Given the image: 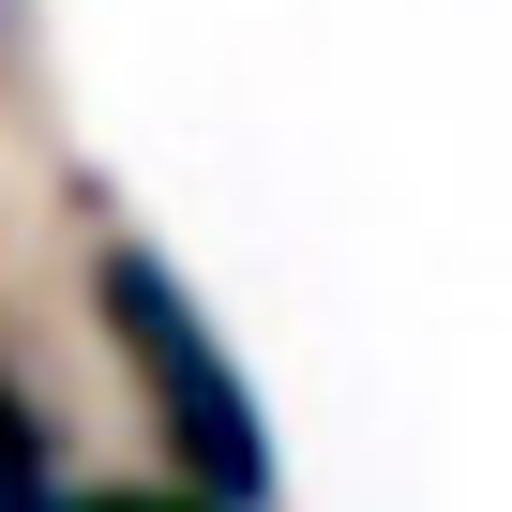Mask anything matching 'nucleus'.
<instances>
[{"label": "nucleus", "instance_id": "nucleus-1", "mask_svg": "<svg viewBox=\"0 0 512 512\" xmlns=\"http://www.w3.org/2000/svg\"><path fill=\"white\" fill-rule=\"evenodd\" d=\"M91 317H106V347H121V377H136V407H151V437L181 452V482H211V497H272V437H256V392H241V362L211 347V317L181 302V272L151 241H106L91 256Z\"/></svg>", "mask_w": 512, "mask_h": 512}, {"label": "nucleus", "instance_id": "nucleus-2", "mask_svg": "<svg viewBox=\"0 0 512 512\" xmlns=\"http://www.w3.org/2000/svg\"><path fill=\"white\" fill-rule=\"evenodd\" d=\"M0 512H76L61 497V452H46V422H31L16 377H0Z\"/></svg>", "mask_w": 512, "mask_h": 512}, {"label": "nucleus", "instance_id": "nucleus-3", "mask_svg": "<svg viewBox=\"0 0 512 512\" xmlns=\"http://www.w3.org/2000/svg\"><path fill=\"white\" fill-rule=\"evenodd\" d=\"M91 512H241V497H211V482H121V497H91Z\"/></svg>", "mask_w": 512, "mask_h": 512}]
</instances>
